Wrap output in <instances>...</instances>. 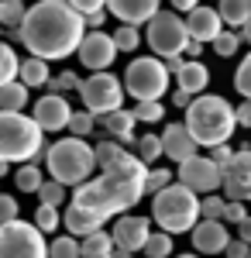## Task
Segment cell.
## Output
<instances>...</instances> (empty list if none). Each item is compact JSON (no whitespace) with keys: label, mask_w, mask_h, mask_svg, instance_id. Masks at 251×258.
<instances>
[{"label":"cell","mask_w":251,"mask_h":258,"mask_svg":"<svg viewBox=\"0 0 251 258\" xmlns=\"http://www.w3.org/2000/svg\"><path fill=\"white\" fill-rule=\"evenodd\" d=\"M175 182H182L186 189H193L196 197L200 193H217L224 186V169H217V162L210 155H196V159L182 162L175 169Z\"/></svg>","instance_id":"obj_11"},{"label":"cell","mask_w":251,"mask_h":258,"mask_svg":"<svg viewBox=\"0 0 251 258\" xmlns=\"http://www.w3.org/2000/svg\"><path fill=\"white\" fill-rule=\"evenodd\" d=\"M220 193L227 203H248L251 200V148H241L234 155L231 169L224 172V186Z\"/></svg>","instance_id":"obj_12"},{"label":"cell","mask_w":251,"mask_h":258,"mask_svg":"<svg viewBox=\"0 0 251 258\" xmlns=\"http://www.w3.org/2000/svg\"><path fill=\"white\" fill-rule=\"evenodd\" d=\"M138 159L145 162V165L162 159V135H141L138 138Z\"/></svg>","instance_id":"obj_32"},{"label":"cell","mask_w":251,"mask_h":258,"mask_svg":"<svg viewBox=\"0 0 251 258\" xmlns=\"http://www.w3.org/2000/svg\"><path fill=\"white\" fill-rule=\"evenodd\" d=\"M110 238L120 251H145V244L152 238V220L148 217H138V214H124V217L114 220V231H110Z\"/></svg>","instance_id":"obj_13"},{"label":"cell","mask_w":251,"mask_h":258,"mask_svg":"<svg viewBox=\"0 0 251 258\" xmlns=\"http://www.w3.org/2000/svg\"><path fill=\"white\" fill-rule=\"evenodd\" d=\"M114 59H117L114 35H107V31H86V38L79 45V62L86 69H93V73H107Z\"/></svg>","instance_id":"obj_14"},{"label":"cell","mask_w":251,"mask_h":258,"mask_svg":"<svg viewBox=\"0 0 251 258\" xmlns=\"http://www.w3.org/2000/svg\"><path fill=\"white\" fill-rule=\"evenodd\" d=\"M237 238L244 241V244H251V217L244 220V224H237Z\"/></svg>","instance_id":"obj_54"},{"label":"cell","mask_w":251,"mask_h":258,"mask_svg":"<svg viewBox=\"0 0 251 258\" xmlns=\"http://www.w3.org/2000/svg\"><path fill=\"white\" fill-rule=\"evenodd\" d=\"M182 66H186V59H182V55H175V59H165V69H169V73H179V69H182Z\"/></svg>","instance_id":"obj_55"},{"label":"cell","mask_w":251,"mask_h":258,"mask_svg":"<svg viewBox=\"0 0 251 258\" xmlns=\"http://www.w3.org/2000/svg\"><path fill=\"white\" fill-rule=\"evenodd\" d=\"M114 258H135V255H131V251H120V248H117V251H114Z\"/></svg>","instance_id":"obj_58"},{"label":"cell","mask_w":251,"mask_h":258,"mask_svg":"<svg viewBox=\"0 0 251 258\" xmlns=\"http://www.w3.org/2000/svg\"><path fill=\"white\" fill-rule=\"evenodd\" d=\"M18 80L24 83L28 90H31V86H48V83H52V69H48L45 59H35V55H31V59L21 62V76Z\"/></svg>","instance_id":"obj_24"},{"label":"cell","mask_w":251,"mask_h":258,"mask_svg":"<svg viewBox=\"0 0 251 258\" xmlns=\"http://www.w3.org/2000/svg\"><path fill=\"white\" fill-rule=\"evenodd\" d=\"M93 152H97V169H107V165H114L120 155H128V148H124V145H117L114 138H110V141H100Z\"/></svg>","instance_id":"obj_34"},{"label":"cell","mask_w":251,"mask_h":258,"mask_svg":"<svg viewBox=\"0 0 251 258\" xmlns=\"http://www.w3.org/2000/svg\"><path fill=\"white\" fill-rule=\"evenodd\" d=\"M182 124H186V131L193 135V141L200 148H220V145L231 141L234 127H237V114L224 97L203 93V97H196L190 103Z\"/></svg>","instance_id":"obj_3"},{"label":"cell","mask_w":251,"mask_h":258,"mask_svg":"<svg viewBox=\"0 0 251 258\" xmlns=\"http://www.w3.org/2000/svg\"><path fill=\"white\" fill-rule=\"evenodd\" d=\"M97 127V117L83 107V110H73V117H69V131H73V138H83L86 141V135Z\"/></svg>","instance_id":"obj_37"},{"label":"cell","mask_w":251,"mask_h":258,"mask_svg":"<svg viewBox=\"0 0 251 258\" xmlns=\"http://www.w3.org/2000/svg\"><path fill=\"white\" fill-rule=\"evenodd\" d=\"M14 182H18L21 193H38L45 176H41V169L35 165V162H28V165H21L18 172H14Z\"/></svg>","instance_id":"obj_29"},{"label":"cell","mask_w":251,"mask_h":258,"mask_svg":"<svg viewBox=\"0 0 251 258\" xmlns=\"http://www.w3.org/2000/svg\"><path fill=\"white\" fill-rule=\"evenodd\" d=\"M193 100H196V97L182 93V90H175V93H172V103H175V107H182V110H190V103H193Z\"/></svg>","instance_id":"obj_51"},{"label":"cell","mask_w":251,"mask_h":258,"mask_svg":"<svg viewBox=\"0 0 251 258\" xmlns=\"http://www.w3.org/2000/svg\"><path fill=\"white\" fill-rule=\"evenodd\" d=\"M97 124L107 127V135L117 141V145H128V141H135V110H114V114H107V117H97Z\"/></svg>","instance_id":"obj_22"},{"label":"cell","mask_w":251,"mask_h":258,"mask_svg":"<svg viewBox=\"0 0 251 258\" xmlns=\"http://www.w3.org/2000/svg\"><path fill=\"white\" fill-rule=\"evenodd\" d=\"M175 11H182V14H190V11H196L200 7V0H169Z\"/></svg>","instance_id":"obj_52"},{"label":"cell","mask_w":251,"mask_h":258,"mask_svg":"<svg viewBox=\"0 0 251 258\" xmlns=\"http://www.w3.org/2000/svg\"><path fill=\"white\" fill-rule=\"evenodd\" d=\"M79 251H83V258H114L117 244H114V238H110L107 231H97V234H90V238L79 241Z\"/></svg>","instance_id":"obj_25"},{"label":"cell","mask_w":251,"mask_h":258,"mask_svg":"<svg viewBox=\"0 0 251 258\" xmlns=\"http://www.w3.org/2000/svg\"><path fill=\"white\" fill-rule=\"evenodd\" d=\"M35 124H38L41 131H62V127H69V117H73V107H69V100L58 97V93H48V97H41L35 103Z\"/></svg>","instance_id":"obj_15"},{"label":"cell","mask_w":251,"mask_h":258,"mask_svg":"<svg viewBox=\"0 0 251 258\" xmlns=\"http://www.w3.org/2000/svg\"><path fill=\"white\" fill-rule=\"evenodd\" d=\"M103 21H107V11L90 14V18H86V31H100V28H103Z\"/></svg>","instance_id":"obj_50"},{"label":"cell","mask_w":251,"mask_h":258,"mask_svg":"<svg viewBox=\"0 0 251 258\" xmlns=\"http://www.w3.org/2000/svg\"><path fill=\"white\" fill-rule=\"evenodd\" d=\"M224 255H227V258H251V244H244L241 238H231V244H227Z\"/></svg>","instance_id":"obj_48"},{"label":"cell","mask_w":251,"mask_h":258,"mask_svg":"<svg viewBox=\"0 0 251 258\" xmlns=\"http://www.w3.org/2000/svg\"><path fill=\"white\" fill-rule=\"evenodd\" d=\"M217 14L231 28H244L251 21V0H217Z\"/></svg>","instance_id":"obj_23"},{"label":"cell","mask_w":251,"mask_h":258,"mask_svg":"<svg viewBox=\"0 0 251 258\" xmlns=\"http://www.w3.org/2000/svg\"><path fill=\"white\" fill-rule=\"evenodd\" d=\"M234 90H237L244 100H251V52L244 55V62H241L237 73H234Z\"/></svg>","instance_id":"obj_41"},{"label":"cell","mask_w":251,"mask_h":258,"mask_svg":"<svg viewBox=\"0 0 251 258\" xmlns=\"http://www.w3.org/2000/svg\"><path fill=\"white\" fill-rule=\"evenodd\" d=\"M107 11L114 14L120 24H148L158 14V0H107Z\"/></svg>","instance_id":"obj_19"},{"label":"cell","mask_w":251,"mask_h":258,"mask_svg":"<svg viewBox=\"0 0 251 258\" xmlns=\"http://www.w3.org/2000/svg\"><path fill=\"white\" fill-rule=\"evenodd\" d=\"M207 83H210V73H207L203 62H186V66L175 73V90H182V93H190V97H203Z\"/></svg>","instance_id":"obj_21"},{"label":"cell","mask_w":251,"mask_h":258,"mask_svg":"<svg viewBox=\"0 0 251 258\" xmlns=\"http://www.w3.org/2000/svg\"><path fill=\"white\" fill-rule=\"evenodd\" d=\"M35 227H38L41 234H52L55 227H62V214H58V207H45V203H41L38 210H35Z\"/></svg>","instance_id":"obj_36"},{"label":"cell","mask_w":251,"mask_h":258,"mask_svg":"<svg viewBox=\"0 0 251 258\" xmlns=\"http://www.w3.org/2000/svg\"><path fill=\"white\" fill-rule=\"evenodd\" d=\"M45 169L62 186H83L90 182V172L97 169V152L83 138H58L45 148Z\"/></svg>","instance_id":"obj_4"},{"label":"cell","mask_w":251,"mask_h":258,"mask_svg":"<svg viewBox=\"0 0 251 258\" xmlns=\"http://www.w3.org/2000/svg\"><path fill=\"white\" fill-rule=\"evenodd\" d=\"M237 35H241V38H244V41H248V45H251V21H248V24H244V28H241V31H237Z\"/></svg>","instance_id":"obj_56"},{"label":"cell","mask_w":251,"mask_h":258,"mask_svg":"<svg viewBox=\"0 0 251 258\" xmlns=\"http://www.w3.org/2000/svg\"><path fill=\"white\" fill-rule=\"evenodd\" d=\"M0 35H4V24H0Z\"/></svg>","instance_id":"obj_60"},{"label":"cell","mask_w":251,"mask_h":258,"mask_svg":"<svg viewBox=\"0 0 251 258\" xmlns=\"http://www.w3.org/2000/svg\"><path fill=\"white\" fill-rule=\"evenodd\" d=\"M38 197H41V203H45V207H58V203L69 197V193H66V186H62V182L45 179V182H41V189H38Z\"/></svg>","instance_id":"obj_40"},{"label":"cell","mask_w":251,"mask_h":258,"mask_svg":"<svg viewBox=\"0 0 251 258\" xmlns=\"http://www.w3.org/2000/svg\"><path fill=\"white\" fill-rule=\"evenodd\" d=\"M175 258H200V255H175Z\"/></svg>","instance_id":"obj_59"},{"label":"cell","mask_w":251,"mask_h":258,"mask_svg":"<svg viewBox=\"0 0 251 258\" xmlns=\"http://www.w3.org/2000/svg\"><path fill=\"white\" fill-rule=\"evenodd\" d=\"M7 172H11V162H0V179L7 176Z\"/></svg>","instance_id":"obj_57"},{"label":"cell","mask_w":251,"mask_h":258,"mask_svg":"<svg viewBox=\"0 0 251 258\" xmlns=\"http://www.w3.org/2000/svg\"><path fill=\"white\" fill-rule=\"evenodd\" d=\"M169 83H172V73L155 55H141L124 69V93H131L135 103H162Z\"/></svg>","instance_id":"obj_7"},{"label":"cell","mask_w":251,"mask_h":258,"mask_svg":"<svg viewBox=\"0 0 251 258\" xmlns=\"http://www.w3.org/2000/svg\"><path fill=\"white\" fill-rule=\"evenodd\" d=\"M227 244H231L227 224H220V220H200L193 227V248L200 255H224Z\"/></svg>","instance_id":"obj_17"},{"label":"cell","mask_w":251,"mask_h":258,"mask_svg":"<svg viewBox=\"0 0 251 258\" xmlns=\"http://www.w3.org/2000/svg\"><path fill=\"white\" fill-rule=\"evenodd\" d=\"M237 48H241V35H237V31H220L217 41H213V52H217L220 59H231Z\"/></svg>","instance_id":"obj_39"},{"label":"cell","mask_w":251,"mask_h":258,"mask_svg":"<svg viewBox=\"0 0 251 258\" xmlns=\"http://www.w3.org/2000/svg\"><path fill=\"white\" fill-rule=\"evenodd\" d=\"M135 117L145 124H155V120L165 117V107L162 103H135Z\"/></svg>","instance_id":"obj_43"},{"label":"cell","mask_w":251,"mask_h":258,"mask_svg":"<svg viewBox=\"0 0 251 258\" xmlns=\"http://www.w3.org/2000/svg\"><path fill=\"white\" fill-rule=\"evenodd\" d=\"M224 214H227V200L224 197H203L200 200V220H220L224 224Z\"/></svg>","instance_id":"obj_35"},{"label":"cell","mask_w":251,"mask_h":258,"mask_svg":"<svg viewBox=\"0 0 251 258\" xmlns=\"http://www.w3.org/2000/svg\"><path fill=\"white\" fill-rule=\"evenodd\" d=\"M83 80H79V73H58L55 80H52V90H58V97L62 93H69V90H79Z\"/></svg>","instance_id":"obj_44"},{"label":"cell","mask_w":251,"mask_h":258,"mask_svg":"<svg viewBox=\"0 0 251 258\" xmlns=\"http://www.w3.org/2000/svg\"><path fill=\"white\" fill-rule=\"evenodd\" d=\"M41 135L45 131L35 124V117L0 110V162H21V165H28V162L45 159V148H41L45 138Z\"/></svg>","instance_id":"obj_5"},{"label":"cell","mask_w":251,"mask_h":258,"mask_svg":"<svg viewBox=\"0 0 251 258\" xmlns=\"http://www.w3.org/2000/svg\"><path fill=\"white\" fill-rule=\"evenodd\" d=\"M24 103H28V86L21 80L0 90V110H7V114H24Z\"/></svg>","instance_id":"obj_26"},{"label":"cell","mask_w":251,"mask_h":258,"mask_svg":"<svg viewBox=\"0 0 251 258\" xmlns=\"http://www.w3.org/2000/svg\"><path fill=\"white\" fill-rule=\"evenodd\" d=\"M234 114L241 127H251V100H241V107H234Z\"/></svg>","instance_id":"obj_49"},{"label":"cell","mask_w":251,"mask_h":258,"mask_svg":"<svg viewBox=\"0 0 251 258\" xmlns=\"http://www.w3.org/2000/svg\"><path fill=\"white\" fill-rule=\"evenodd\" d=\"M148 45H152L155 55L162 59H175L186 52L190 45V31H186V21L179 18L175 11H158L152 21H148Z\"/></svg>","instance_id":"obj_8"},{"label":"cell","mask_w":251,"mask_h":258,"mask_svg":"<svg viewBox=\"0 0 251 258\" xmlns=\"http://www.w3.org/2000/svg\"><path fill=\"white\" fill-rule=\"evenodd\" d=\"M103 224L107 220H100L97 214H90V210H76V207H69L66 214H62V227H69V234L73 238H90V234H97L103 231Z\"/></svg>","instance_id":"obj_20"},{"label":"cell","mask_w":251,"mask_h":258,"mask_svg":"<svg viewBox=\"0 0 251 258\" xmlns=\"http://www.w3.org/2000/svg\"><path fill=\"white\" fill-rule=\"evenodd\" d=\"M35 59H69L86 38V18L66 0H38L28 7V18L18 31H11Z\"/></svg>","instance_id":"obj_1"},{"label":"cell","mask_w":251,"mask_h":258,"mask_svg":"<svg viewBox=\"0 0 251 258\" xmlns=\"http://www.w3.org/2000/svg\"><path fill=\"white\" fill-rule=\"evenodd\" d=\"M200 200L193 189H186L182 182H172L169 189H162L152 197V224L165 234H186L200 224Z\"/></svg>","instance_id":"obj_6"},{"label":"cell","mask_w":251,"mask_h":258,"mask_svg":"<svg viewBox=\"0 0 251 258\" xmlns=\"http://www.w3.org/2000/svg\"><path fill=\"white\" fill-rule=\"evenodd\" d=\"M0 258H48V244L35 224H4L0 227Z\"/></svg>","instance_id":"obj_10"},{"label":"cell","mask_w":251,"mask_h":258,"mask_svg":"<svg viewBox=\"0 0 251 258\" xmlns=\"http://www.w3.org/2000/svg\"><path fill=\"white\" fill-rule=\"evenodd\" d=\"M200 52H203V45L190 38V45H186V52H182V55H190V62H196V59H200Z\"/></svg>","instance_id":"obj_53"},{"label":"cell","mask_w":251,"mask_h":258,"mask_svg":"<svg viewBox=\"0 0 251 258\" xmlns=\"http://www.w3.org/2000/svg\"><path fill=\"white\" fill-rule=\"evenodd\" d=\"M14 220H21V203L14 197H7V193H0V227L14 224Z\"/></svg>","instance_id":"obj_42"},{"label":"cell","mask_w":251,"mask_h":258,"mask_svg":"<svg viewBox=\"0 0 251 258\" xmlns=\"http://www.w3.org/2000/svg\"><path fill=\"white\" fill-rule=\"evenodd\" d=\"M18 76H21V59L14 55V48L7 41H0V90L18 83Z\"/></svg>","instance_id":"obj_27"},{"label":"cell","mask_w":251,"mask_h":258,"mask_svg":"<svg viewBox=\"0 0 251 258\" xmlns=\"http://www.w3.org/2000/svg\"><path fill=\"white\" fill-rule=\"evenodd\" d=\"M234 155H237V152H234L231 145H220V148H210V159L217 162V169H224V172H227V169H231Z\"/></svg>","instance_id":"obj_45"},{"label":"cell","mask_w":251,"mask_h":258,"mask_svg":"<svg viewBox=\"0 0 251 258\" xmlns=\"http://www.w3.org/2000/svg\"><path fill=\"white\" fill-rule=\"evenodd\" d=\"M48 258H83V251H79V238H73V234L52 238V244H48Z\"/></svg>","instance_id":"obj_31"},{"label":"cell","mask_w":251,"mask_h":258,"mask_svg":"<svg viewBox=\"0 0 251 258\" xmlns=\"http://www.w3.org/2000/svg\"><path fill=\"white\" fill-rule=\"evenodd\" d=\"M114 45H117V52H135L138 45H141L138 28H131V24H120V28L114 31Z\"/></svg>","instance_id":"obj_38"},{"label":"cell","mask_w":251,"mask_h":258,"mask_svg":"<svg viewBox=\"0 0 251 258\" xmlns=\"http://www.w3.org/2000/svg\"><path fill=\"white\" fill-rule=\"evenodd\" d=\"M175 182V169H148L145 179V197H158L162 189H169Z\"/></svg>","instance_id":"obj_30"},{"label":"cell","mask_w":251,"mask_h":258,"mask_svg":"<svg viewBox=\"0 0 251 258\" xmlns=\"http://www.w3.org/2000/svg\"><path fill=\"white\" fill-rule=\"evenodd\" d=\"M24 18H28L24 0H0V24H4V28L18 31L21 24H24Z\"/></svg>","instance_id":"obj_28"},{"label":"cell","mask_w":251,"mask_h":258,"mask_svg":"<svg viewBox=\"0 0 251 258\" xmlns=\"http://www.w3.org/2000/svg\"><path fill=\"white\" fill-rule=\"evenodd\" d=\"M196 145L193 135L186 131V124H165V131H162V155L165 159H172L175 165H182V162L196 159Z\"/></svg>","instance_id":"obj_16"},{"label":"cell","mask_w":251,"mask_h":258,"mask_svg":"<svg viewBox=\"0 0 251 258\" xmlns=\"http://www.w3.org/2000/svg\"><path fill=\"white\" fill-rule=\"evenodd\" d=\"M69 7H76L83 18H90V14H97V11H103L107 7V0H66Z\"/></svg>","instance_id":"obj_46"},{"label":"cell","mask_w":251,"mask_h":258,"mask_svg":"<svg viewBox=\"0 0 251 258\" xmlns=\"http://www.w3.org/2000/svg\"><path fill=\"white\" fill-rule=\"evenodd\" d=\"M169 255H172V234L152 231V238L145 244V258H169Z\"/></svg>","instance_id":"obj_33"},{"label":"cell","mask_w":251,"mask_h":258,"mask_svg":"<svg viewBox=\"0 0 251 258\" xmlns=\"http://www.w3.org/2000/svg\"><path fill=\"white\" fill-rule=\"evenodd\" d=\"M145 179H148V165L138 155H120L114 165L100 169L97 179L83 182L73 189V203L76 210H90L100 220L110 217H124L138 200L145 197Z\"/></svg>","instance_id":"obj_2"},{"label":"cell","mask_w":251,"mask_h":258,"mask_svg":"<svg viewBox=\"0 0 251 258\" xmlns=\"http://www.w3.org/2000/svg\"><path fill=\"white\" fill-rule=\"evenodd\" d=\"M251 214L244 203H227V214H224V224H244Z\"/></svg>","instance_id":"obj_47"},{"label":"cell","mask_w":251,"mask_h":258,"mask_svg":"<svg viewBox=\"0 0 251 258\" xmlns=\"http://www.w3.org/2000/svg\"><path fill=\"white\" fill-rule=\"evenodd\" d=\"M186 31H190V38L193 41H217V35L224 31V21H220V14H217V7H207V4H200L196 11H190L186 14Z\"/></svg>","instance_id":"obj_18"},{"label":"cell","mask_w":251,"mask_h":258,"mask_svg":"<svg viewBox=\"0 0 251 258\" xmlns=\"http://www.w3.org/2000/svg\"><path fill=\"white\" fill-rule=\"evenodd\" d=\"M79 97L93 117H107V114L120 110V103H124V80H117L110 73H93L90 80H83Z\"/></svg>","instance_id":"obj_9"}]
</instances>
